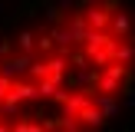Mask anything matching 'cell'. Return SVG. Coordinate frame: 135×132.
<instances>
[{"label": "cell", "mask_w": 135, "mask_h": 132, "mask_svg": "<svg viewBox=\"0 0 135 132\" xmlns=\"http://www.w3.org/2000/svg\"><path fill=\"white\" fill-rule=\"evenodd\" d=\"M10 86H13V79H10V76H3V73H0V99H3L7 92H10Z\"/></svg>", "instance_id": "cell-13"}, {"label": "cell", "mask_w": 135, "mask_h": 132, "mask_svg": "<svg viewBox=\"0 0 135 132\" xmlns=\"http://www.w3.org/2000/svg\"><path fill=\"white\" fill-rule=\"evenodd\" d=\"M33 56H36V53H7V56L0 59V73H3V76H10V79L26 76V73H30Z\"/></svg>", "instance_id": "cell-1"}, {"label": "cell", "mask_w": 135, "mask_h": 132, "mask_svg": "<svg viewBox=\"0 0 135 132\" xmlns=\"http://www.w3.org/2000/svg\"><path fill=\"white\" fill-rule=\"evenodd\" d=\"M59 10H76V0H56Z\"/></svg>", "instance_id": "cell-14"}, {"label": "cell", "mask_w": 135, "mask_h": 132, "mask_svg": "<svg viewBox=\"0 0 135 132\" xmlns=\"http://www.w3.org/2000/svg\"><path fill=\"white\" fill-rule=\"evenodd\" d=\"M13 132H46L43 122H33V119H17V122H10Z\"/></svg>", "instance_id": "cell-11"}, {"label": "cell", "mask_w": 135, "mask_h": 132, "mask_svg": "<svg viewBox=\"0 0 135 132\" xmlns=\"http://www.w3.org/2000/svg\"><path fill=\"white\" fill-rule=\"evenodd\" d=\"M105 122H109V119L102 116L99 106H86V109L79 112V125H83V129H99V125H105Z\"/></svg>", "instance_id": "cell-6"}, {"label": "cell", "mask_w": 135, "mask_h": 132, "mask_svg": "<svg viewBox=\"0 0 135 132\" xmlns=\"http://www.w3.org/2000/svg\"><path fill=\"white\" fill-rule=\"evenodd\" d=\"M7 53H10V43H0V59H3Z\"/></svg>", "instance_id": "cell-15"}, {"label": "cell", "mask_w": 135, "mask_h": 132, "mask_svg": "<svg viewBox=\"0 0 135 132\" xmlns=\"http://www.w3.org/2000/svg\"><path fill=\"white\" fill-rule=\"evenodd\" d=\"M50 36H53V43H56V50H63V53H69L73 46H76V40H73V33H69V26L59 20V23H53L50 26Z\"/></svg>", "instance_id": "cell-4"}, {"label": "cell", "mask_w": 135, "mask_h": 132, "mask_svg": "<svg viewBox=\"0 0 135 132\" xmlns=\"http://www.w3.org/2000/svg\"><path fill=\"white\" fill-rule=\"evenodd\" d=\"M0 10H3V7H0Z\"/></svg>", "instance_id": "cell-16"}, {"label": "cell", "mask_w": 135, "mask_h": 132, "mask_svg": "<svg viewBox=\"0 0 135 132\" xmlns=\"http://www.w3.org/2000/svg\"><path fill=\"white\" fill-rule=\"evenodd\" d=\"M13 43H17L20 53H36V33H33V30H20Z\"/></svg>", "instance_id": "cell-8"}, {"label": "cell", "mask_w": 135, "mask_h": 132, "mask_svg": "<svg viewBox=\"0 0 135 132\" xmlns=\"http://www.w3.org/2000/svg\"><path fill=\"white\" fill-rule=\"evenodd\" d=\"M46 17H50V23H59V20H63V13H59V3H46Z\"/></svg>", "instance_id": "cell-12"}, {"label": "cell", "mask_w": 135, "mask_h": 132, "mask_svg": "<svg viewBox=\"0 0 135 132\" xmlns=\"http://www.w3.org/2000/svg\"><path fill=\"white\" fill-rule=\"evenodd\" d=\"M63 23L69 26V33H73V40H76V46H83L86 33H89V20H86V13H83V10H79V13H69Z\"/></svg>", "instance_id": "cell-3"}, {"label": "cell", "mask_w": 135, "mask_h": 132, "mask_svg": "<svg viewBox=\"0 0 135 132\" xmlns=\"http://www.w3.org/2000/svg\"><path fill=\"white\" fill-rule=\"evenodd\" d=\"M132 13L129 10H122V7H115V13H112V23H109V30L115 33V36H132Z\"/></svg>", "instance_id": "cell-5"}, {"label": "cell", "mask_w": 135, "mask_h": 132, "mask_svg": "<svg viewBox=\"0 0 135 132\" xmlns=\"http://www.w3.org/2000/svg\"><path fill=\"white\" fill-rule=\"evenodd\" d=\"M53 50H56V43H53V36H50V26H46L43 33H36V56H50Z\"/></svg>", "instance_id": "cell-10"}, {"label": "cell", "mask_w": 135, "mask_h": 132, "mask_svg": "<svg viewBox=\"0 0 135 132\" xmlns=\"http://www.w3.org/2000/svg\"><path fill=\"white\" fill-rule=\"evenodd\" d=\"M96 106L102 109V116H105V119H112V116L119 112V99H115V96H109V92H99V96H96Z\"/></svg>", "instance_id": "cell-9"}, {"label": "cell", "mask_w": 135, "mask_h": 132, "mask_svg": "<svg viewBox=\"0 0 135 132\" xmlns=\"http://www.w3.org/2000/svg\"><path fill=\"white\" fill-rule=\"evenodd\" d=\"M7 96H13V99H20L23 106H30V102H36V99H40V86H36V79L20 76V79H13V86H10ZM7 96H3V99H7Z\"/></svg>", "instance_id": "cell-2"}, {"label": "cell", "mask_w": 135, "mask_h": 132, "mask_svg": "<svg viewBox=\"0 0 135 132\" xmlns=\"http://www.w3.org/2000/svg\"><path fill=\"white\" fill-rule=\"evenodd\" d=\"M20 112H23V102H20V99H13V96L0 99V119H13V122H17Z\"/></svg>", "instance_id": "cell-7"}]
</instances>
